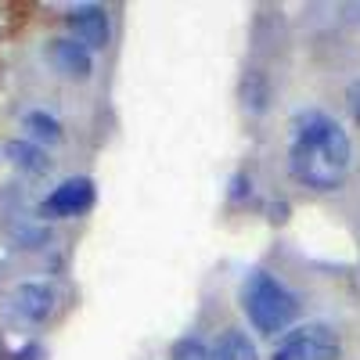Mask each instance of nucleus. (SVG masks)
I'll return each instance as SVG.
<instances>
[{"label": "nucleus", "mask_w": 360, "mask_h": 360, "mask_svg": "<svg viewBox=\"0 0 360 360\" xmlns=\"http://www.w3.org/2000/svg\"><path fill=\"white\" fill-rule=\"evenodd\" d=\"M342 346L328 324H299L281 335L270 360H339Z\"/></svg>", "instance_id": "3"}, {"label": "nucleus", "mask_w": 360, "mask_h": 360, "mask_svg": "<svg viewBox=\"0 0 360 360\" xmlns=\"http://www.w3.org/2000/svg\"><path fill=\"white\" fill-rule=\"evenodd\" d=\"M47 238H51V231L40 227V224H25V227L11 231L15 249H40V245H47Z\"/></svg>", "instance_id": "13"}, {"label": "nucleus", "mask_w": 360, "mask_h": 360, "mask_svg": "<svg viewBox=\"0 0 360 360\" xmlns=\"http://www.w3.org/2000/svg\"><path fill=\"white\" fill-rule=\"evenodd\" d=\"M242 310L259 335H281V332H288V324L299 314V299H295V292H288V285L281 278L256 266L242 281Z\"/></svg>", "instance_id": "2"}, {"label": "nucleus", "mask_w": 360, "mask_h": 360, "mask_svg": "<svg viewBox=\"0 0 360 360\" xmlns=\"http://www.w3.org/2000/svg\"><path fill=\"white\" fill-rule=\"evenodd\" d=\"M47 58H51V65L62 76H69V79H90V72H94V58H90V51L83 44H76L72 37L51 40Z\"/></svg>", "instance_id": "7"}, {"label": "nucleus", "mask_w": 360, "mask_h": 360, "mask_svg": "<svg viewBox=\"0 0 360 360\" xmlns=\"http://www.w3.org/2000/svg\"><path fill=\"white\" fill-rule=\"evenodd\" d=\"M54 307H58V292L47 281H22L11 292V310L25 324H44L54 314Z\"/></svg>", "instance_id": "6"}, {"label": "nucleus", "mask_w": 360, "mask_h": 360, "mask_svg": "<svg viewBox=\"0 0 360 360\" xmlns=\"http://www.w3.org/2000/svg\"><path fill=\"white\" fill-rule=\"evenodd\" d=\"M65 25L72 29V40L83 44L86 51H105L112 40V22L101 4H76L65 15Z\"/></svg>", "instance_id": "5"}, {"label": "nucleus", "mask_w": 360, "mask_h": 360, "mask_svg": "<svg viewBox=\"0 0 360 360\" xmlns=\"http://www.w3.org/2000/svg\"><path fill=\"white\" fill-rule=\"evenodd\" d=\"M44 356V349L40 346H25V349H18L15 353V360H40Z\"/></svg>", "instance_id": "15"}, {"label": "nucleus", "mask_w": 360, "mask_h": 360, "mask_svg": "<svg viewBox=\"0 0 360 360\" xmlns=\"http://www.w3.org/2000/svg\"><path fill=\"white\" fill-rule=\"evenodd\" d=\"M353 166V141L321 108H307L292 119L288 141V173L295 184L310 191H339Z\"/></svg>", "instance_id": "1"}, {"label": "nucleus", "mask_w": 360, "mask_h": 360, "mask_svg": "<svg viewBox=\"0 0 360 360\" xmlns=\"http://www.w3.org/2000/svg\"><path fill=\"white\" fill-rule=\"evenodd\" d=\"M346 105H349V112H353V119H356V127H360V76L346 86Z\"/></svg>", "instance_id": "14"}, {"label": "nucleus", "mask_w": 360, "mask_h": 360, "mask_svg": "<svg viewBox=\"0 0 360 360\" xmlns=\"http://www.w3.org/2000/svg\"><path fill=\"white\" fill-rule=\"evenodd\" d=\"M213 360H259V353H256V342L242 328H227L213 346Z\"/></svg>", "instance_id": "10"}, {"label": "nucleus", "mask_w": 360, "mask_h": 360, "mask_svg": "<svg viewBox=\"0 0 360 360\" xmlns=\"http://www.w3.org/2000/svg\"><path fill=\"white\" fill-rule=\"evenodd\" d=\"M0 155H4L15 169H22V173H29V176H44L47 169H51V159H47V152L40 144H33V141H4V148H0Z\"/></svg>", "instance_id": "8"}, {"label": "nucleus", "mask_w": 360, "mask_h": 360, "mask_svg": "<svg viewBox=\"0 0 360 360\" xmlns=\"http://www.w3.org/2000/svg\"><path fill=\"white\" fill-rule=\"evenodd\" d=\"M169 360H213V349H209L198 335H184V339L173 342Z\"/></svg>", "instance_id": "12"}, {"label": "nucleus", "mask_w": 360, "mask_h": 360, "mask_svg": "<svg viewBox=\"0 0 360 360\" xmlns=\"http://www.w3.org/2000/svg\"><path fill=\"white\" fill-rule=\"evenodd\" d=\"M94 180L90 176H69L62 180L44 202H40V217L47 220H72V217H83L90 205H94Z\"/></svg>", "instance_id": "4"}, {"label": "nucleus", "mask_w": 360, "mask_h": 360, "mask_svg": "<svg viewBox=\"0 0 360 360\" xmlns=\"http://www.w3.org/2000/svg\"><path fill=\"white\" fill-rule=\"evenodd\" d=\"M22 127L33 134V144H37V141H40V144H58V141H62V123H58L51 112H44V108L25 112Z\"/></svg>", "instance_id": "11"}, {"label": "nucleus", "mask_w": 360, "mask_h": 360, "mask_svg": "<svg viewBox=\"0 0 360 360\" xmlns=\"http://www.w3.org/2000/svg\"><path fill=\"white\" fill-rule=\"evenodd\" d=\"M270 98H274V86H270V76L263 69H249L242 79V105L252 115H263L270 108Z\"/></svg>", "instance_id": "9"}]
</instances>
